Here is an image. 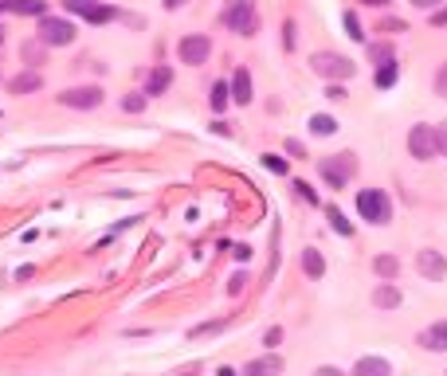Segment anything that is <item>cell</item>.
Here are the masks:
<instances>
[{
	"label": "cell",
	"mask_w": 447,
	"mask_h": 376,
	"mask_svg": "<svg viewBox=\"0 0 447 376\" xmlns=\"http://www.w3.org/2000/svg\"><path fill=\"white\" fill-rule=\"evenodd\" d=\"M310 67H314V75L326 79V83H346V79L357 75V63L353 59H346L341 51H314Z\"/></svg>",
	"instance_id": "1"
},
{
	"label": "cell",
	"mask_w": 447,
	"mask_h": 376,
	"mask_svg": "<svg viewBox=\"0 0 447 376\" xmlns=\"http://www.w3.org/2000/svg\"><path fill=\"white\" fill-rule=\"evenodd\" d=\"M357 216L365 220V224H392V200H388L385 188H361L357 193Z\"/></svg>",
	"instance_id": "2"
},
{
	"label": "cell",
	"mask_w": 447,
	"mask_h": 376,
	"mask_svg": "<svg viewBox=\"0 0 447 376\" xmlns=\"http://www.w3.org/2000/svg\"><path fill=\"white\" fill-rule=\"evenodd\" d=\"M220 20H224V28L236 32V35H255L259 32V12H255L251 0H232Z\"/></svg>",
	"instance_id": "3"
},
{
	"label": "cell",
	"mask_w": 447,
	"mask_h": 376,
	"mask_svg": "<svg viewBox=\"0 0 447 376\" xmlns=\"http://www.w3.org/2000/svg\"><path fill=\"white\" fill-rule=\"evenodd\" d=\"M318 173L329 188H346L349 176H357V157L353 153H334V157H322L318 161Z\"/></svg>",
	"instance_id": "4"
},
{
	"label": "cell",
	"mask_w": 447,
	"mask_h": 376,
	"mask_svg": "<svg viewBox=\"0 0 447 376\" xmlns=\"http://www.w3.org/2000/svg\"><path fill=\"white\" fill-rule=\"evenodd\" d=\"M35 35H40L47 47H67V43H75L79 32H75V24H71L67 16H51L47 12V16H40V32Z\"/></svg>",
	"instance_id": "5"
},
{
	"label": "cell",
	"mask_w": 447,
	"mask_h": 376,
	"mask_svg": "<svg viewBox=\"0 0 447 376\" xmlns=\"http://www.w3.org/2000/svg\"><path fill=\"white\" fill-rule=\"evenodd\" d=\"M408 153H412L416 161H431V157H439V149H436V125H412L408 130Z\"/></svg>",
	"instance_id": "6"
},
{
	"label": "cell",
	"mask_w": 447,
	"mask_h": 376,
	"mask_svg": "<svg viewBox=\"0 0 447 376\" xmlns=\"http://www.w3.org/2000/svg\"><path fill=\"white\" fill-rule=\"evenodd\" d=\"M102 98H106L102 86H67V91L60 94V106H67V110H94V106H102Z\"/></svg>",
	"instance_id": "7"
},
{
	"label": "cell",
	"mask_w": 447,
	"mask_h": 376,
	"mask_svg": "<svg viewBox=\"0 0 447 376\" xmlns=\"http://www.w3.org/2000/svg\"><path fill=\"white\" fill-rule=\"evenodd\" d=\"M212 55V40L208 35H185V40L177 43V59L181 63H188V67H204Z\"/></svg>",
	"instance_id": "8"
},
{
	"label": "cell",
	"mask_w": 447,
	"mask_h": 376,
	"mask_svg": "<svg viewBox=\"0 0 447 376\" xmlns=\"http://www.w3.org/2000/svg\"><path fill=\"white\" fill-rule=\"evenodd\" d=\"M416 270H420L424 278H431V283H443V275H447V259H443V251H420L416 255Z\"/></svg>",
	"instance_id": "9"
},
{
	"label": "cell",
	"mask_w": 447,
	"mask_h": 376,
	"mask_svg": "<svg viewBox=\"0 0 447 376\" xmlns=\"http://www.w3.org/2000/svg\"><path fill=\"white\" fill-rule=\"evenodd\" d=\"M416 345L428 353H447V321H431V326L420 329V337H416Z\"/></svg>",
	"instance_id": "10"
},
{
	"label": "cell",
	"mask_w": 447,
	"mask_h": 376,
	"mask_svg": "<svg viewBox=\"0 0 447 376\" xmlns=\"http://www.w3.org/2000/svg\"><path fill=\"white\" fill-rule=\"evenodd\" d=\"M228 83H232V102H236V106H251V98H255L251 71H247V67H236V75H232Z\"/></svg>",
	"instance_id": "11"
},
{
	"label": "cell",
	"mask_w": 447,
	"mask_h": 376,
	"mask_svg": "<svg viewBox=\"0 0 447 376\" xmlns=\"http://www.w3.org/2000/svg\"><path fill=\"white\" fill-rule=\"evenodd\" d=\"M278 372H283V357H278V353H267V357L247 360L239 376H278Z\"/></svg>",
	"instance_id": "12"
},
{
	"label": "cell",
	"mask_w": 447,
	"mask_h": 376,
	"mask_svg": "<svg viewBox=\"0 0 447 376\" xmlns=\"http://www.w3.org/2000/svg\"><path fill=\"white\" fill-rule=\"evenodd\" d=\"M169 86H173V67H161L157 63V67L149 71V79H145V98H161Z\"/></svg>",
	"instance_id": "13"
},
{
	"label": "cell",
	"mask_w": 447,
	"mask_h": 376,
	"mask_svg": "<svg viewBox=\"0 0 447 376\" xmlns=\"http://www.w3.org/2000/svg\"><path fill=\"white\" fill-rule=\"evenodd\" d=\"M40 86H43V75H40V71H32V67H28L24 75L9 79V94H35Z\"/></svg>",
	"instance_id": "14"
},
{
	"label": "cell",
	"mask_w": 447,
	"mask_h": 376,
	"mask_svg": "<svg viewBox=\"0 0 447 376\" xmlns=\"http://www.w3.org/2000/svg\"><path fill=\"white\" fill-rule=\"evenodd\" d=\"M400 302H404V294H400L392 283H380L377 290H373V306L377 309H397Z\"/></svg>",
	"instance_id": "15"
},
{
	"label": "cell",
	"mask_w": 447,
	"mask_h": 376,
	"mask_svg": "<svg viewBox=\"0 0 447 376\" xmlns=\"http://www.w3.org/2000/svg\"><path fill=\"white\" fill-rule=\"evenodd\" d=\"M353 376H392V365L385 357H361L353 365Z\"/></svg>",
	"instance_id": "16"
},
{
	"label": "cell",
	"mask_w": 447,
	"mask_h": 376,
	"mask_svg": "<svg viewBox=\"0 0 447 376\" xmlns=\"http://www.w3.org/2000/svg\"><path fill=\"white\" fill-rule=\"evenodd\" d=\"M20 59H24L28 67H40V63H47V43L43 40H28V43H20Z\"/></svg>",
	"instance_id": "17"
},
{
	"label": "cell",
	"mask_w": 447,
	"mask_h": 376,
	"mask_svg": "<svg viewBox=\"0 0 447 376\" xmlns=\"http://www.w3.org/2000/svg\"><path fill=\"white\" fill-rule=\"evenodd\" d=\"M397 79H400L397 59H388V63H377V71H373V83H377V91H388V86H397Z\"/></svg>",
	"instance_id": "18"
},
{
	"label": "cell",
	"mask_w": 447,
	"mask_h": 376,
	"mask_svg": "<svg viewBox=\"0 0 447 376\" xmlns=\"http://www.w3.org/2000/svg\"><path fill=\"white\" fill-rule=\"evenodd\" d=\"M302 270H306V278H322V275H326V259H322L318 247H306L302 251Z\"/></svg>",
	"instance_id": "19"
},
{
	"label": "cell",
	"mask_w": 447,
	"mask_h": 376,
	"mask_svg": "<svg viewBox=\"0 0 447 376\" xmlns=\"http://www.w3.org/2000/svg\"><path fill=\"white\" fill-rule=\"evenodd\" d=\"M306 125H310L314 137H334V134H338V118H329V114H314Z\"/></svg>",
	"instance_id": "20"
},
{
	"label": "cell",
	"mask_w": 447,
	"mask_h": 376,
	"mask_svg": "<svg viewBox=\"0 0 447 376\" xmlns=\"http://www.w3.org/2000/svg\"><path fill=\"white\" fill-rule=\"evenodd\" d=\"M373 270H377V278L392 283V278H397V270H400V259H397V255H377V259H373Z\"/></svg>",
	"instance_id": "21"
},
{
	"label": "cell",
	"mask_w": 447,
	"mask_h": 376,
	"mask_svg": "<svg viewBox=\"0 0 447 376\" xmlns=\"http://www.w3.org/2000/svg\"><path fill=\"white\" fill-rule=\"evenodd\" d=\"M208 102H212V110H216V114H224V106L232 102V83H224V79H220V83H212Z\"/></svg>",
	"instance_id": "22"
},
{
	"label": "cell",
	"mask_w": 447,
	"mask_h": 376,
	"mask_svg": "<svg viewBox=\"0 0 447 376\" xmlns=\"http://www.w3.org/2000/svg\"><path fill=\"white\" fill-rule=\"evenodd\" d=\"M12 12H20V16H47V0H16L12 4Z\"/></svg>",
	"instance_id": "23"
},
{
	"label": "cell",
	"mask_w": 447,
	"mask_h": 376,
	"mask_svg": "<svg viewBox=\"0 0 447 376\" xmlns=\"http://www.w3.org/2000/svg\"><path fill=\"white\" fill-rule=\"evenodd\" d=\"M326 216H329V227H334L338 235H353V224L346 220V212H341V208H334V204H329Z\"/></svg>",
	"instance_id": "24"
},
{
	"label": "cell",
	"mask_w": 447,
	"mask_h": 376,
	"mask_svg": "<svg viewBox=\"0 0 447 376\" xmlns=\"http://www.w3.org/2000/svg\"><path fill=\"white\" fill-rule=\"evenodd\" d=\"M263 169H271V173H275V176H287L290 173V161L287 157H278V153H263Z\"/></svg>",
	"instance_id": "25"
},
{
	"label": "cell",
	"mask_w": 447,
	"mask_h": 376,
	"mask_svg": "<svg viewBox=\"0 0 447 376\" xmlns=\"http://www.w3.org/2000/svg\"><path fill=\"white\" fill-rule=\"evenodd\" d=\"M341 28H346V35L353 43H365V28H361V20H357L353 12H346V16H341Z\"/></svg>",
	"instance_id": "26"
},
{
	"label": "cell",
	"mask_w": 447,
	"mask_h": 376,
	"mask_svg": "<svg viewBox=\"0 0 447 376\" xmlns=\"http://www.w3.org/2000/svg\"><path fill=\"white\" fill-rule=\"evenodd\" d=\"M228 326V318H216V321H204V326H196V329H188V337L193 341H200V337H212V334H220V329Z\"/></svg>",
	"instance_id": "27"
},
{
	"label": "cell",
	"mask_w": 447,
	"mask_h": 376,
	"mask_svg": "<svg viewBox=\"0 0 447 376\" xmlns=\"http://www.w3.org/2000/svg\"><path fill=\"white\" fill-rule=\"evenodd\" d=\"M63 8H67V12H75V16H91V12L94 8H98V0H63Z\"/></svg>",
	"instance_id": "28"
},
{
	"label": "cell",
	"mask_w": 447,
	"mask_h": 376,
	"mask_svg": "<svg viewBox=\"0 0 447 376\" xmlns=\"http://www.w3.org/2000/svg\"><path fill=\"white\" fill-rule=\"evenodd\" d=\"M145 91H137V94H122V110H126V114H142L145 110Z\"/></svg>",
	"instance_id": "29"
},
{
	"label": "cell",
	"mask_w": 447,
	"mask_h": 376,
	"mask_svg": "<svg viewBox=\"0 0 447 376\" xmlns=\"http://www.w3.org/2000/svg\"><path fill=\"white\" fill-rule=\"evenodd\" d=\"M114 16H118V12L110 8V4H98V8H94L91 16H86V24H110Z\"/></svg>",
	"instance_id": "30"
},
{
	"label": "cell",
	"mask_w": 447,
	"mask_h": 376,
	"mask_svg": "<svg viewBox=\"0 0 447 376\" xmlns=\"http://www.w3.org/2000/svg\"><path fill=\"white\" fill-rule=\"evenodd\" d=\"M369 55H373V63H388V59H397V51L388 47V43H373Z\"/></svg>",
	"instance_id": "31"
},
{
	"label": "cell",
	"mask_w": 447,
	"mask_h": 376,
	"mask_svg": "<svg viewBox=\"0 0 447 376\" xmlns=\"http://www.w3.org/2000/svg\"><path fill=\"white\" fill-rule=\"evenodd\" d=\"M431 91H436L439 98H447V63L436 71V79H431Z\"/></svg>",
	"instance_id": "32"
},
{
	"label": "cell",
	"mask_w": 447,
	"mask_h": 376,
	"mask_svg": "<svg viewBox=\"0 0 447 376\" xmlns=\"http://www.w3.org/2000/svg\"><path fill=\"white\" fill-rule=\"evenodd\" d=\"M295 193L302 196L306 204H318V193H314V188H310V184H306V181H295Z\"/></svg>",
	"instance_id": "33"
},
{
	"label": "cell",
	"mask_w": 447,
	"mask_h": 376,
	"mask_svg": "<svg viewBox=\"0 0 447 376\" xmlns=\"http://www.w3.org/2000/svg\"><path fill=\"white\" fill-rule=\"evenodd\" d=\"M436 149H439V157H447V122L436 125Z\"/></svg>",
	"instance_id": "34"
},
{
	"label": "cell",
	"mask_w": 447,
	"mask_h": 376,
	"mask_svg": "<svg viewBox=\"0 0 447 376\" xmlns=\"http://www.w3.org/2000/svg\"><path fill=\"white\" fill-rule=\"evenodd\" d=\"M377 32H408V28H404V20H392V16H385V20H380V28H377Z\"/></svg>",
	"instance_id": "35"
},
{
	"label": "cell",
	"mask_w": 447,
	"mask_h": 376,
	"mask_svg": "<svg viewBox=\"0 0 447 376\" xmlns=\"http://www.w3.org/2000/svg\"><path fill=\"white\" fill-rule=\"evenodd\" d=\"M283 47H287V51H295V24H290V20L283 24Z\"/></svg>",
	"instance_id": "36"
},
{
	"label": "cell",
	"mask_w": 447,
	"mask_h": 376,
	"mask_svg": "<svg viewBox=\"0 0 447 376\" xmlns=\"http://www.w3.org/2000/svg\"><path fill=\"white\" fill-rule=\"evenodd\" d=\"M278 341H283V329H278V326H275V329H267V334H263V345H267V349H275Z\"/></svg>",
	"instance_id": "37"
},
{
	"label": "cell",
	"mask_w": 447,
	"mask_h": 376,
	"mask_svg": "<svg viewBox=\"0 0 447 376\" xmlns=\"http://www.w3.org/2000/svg\"><path fill=\"white\" fill-rule=\"evenodd\" d=\"M326 98H334V102H341V98H346V91H341V83H329V86H326Z\"/></svg>",
	"instance_id": "38"
},
{
	"label": "cell",
	"mask_w": 447,
	"mask_h": 376,
	"mask_svg": "<svg viewBox=\"0 0 447 376\" xmlns=\"http://www.w3.org/2000/svg\"><path fill=\"white\" fill-rule=\"evenodd\" d=\"M443 0H412V8H424V12H436Z\"/></svg>",
	"instance_id": "39"
},
{
	"label": "cell",
	"mask_w": 447,
	"mask_h": 376,
	"mask_svg": "<svg viewBox=\"0 0 447 376\" xmlns=\"http://www.w3.org/2000/svg\"><path fill=\"white\" fill-rule=\"evenodd\" d=\"M244 283H247V275L239 270V275H232V286H228V290H232V294H239V290H244Z\"/></svg>",
	"instance_id": "40"
},
{
	"label": "cell",
	"mask_w": 447,
	"mask_h": 376,
	"mask_svg": "<svg viewBox=\"0 0 447 376\" xmlns=\"http://www.w3.org/2000/svg\"><path fill=\"white\" fill-rule=\"evenodd\" d=\"M314 376H346L341 368H334V365H322V368H314Z\"/></svg>",
	"instance_id": "41"
},
{
	"label": "cell",
	"mask_w": 447,
	"mask_h": 376,
	"mask_svg": "<svg viewBox=\"0 0 447 376\" xmlns=\"http://www.w3.org/2000/svg\"><path fill=\"white\" fill-rule=\"evenodd\" d=\"M447 24V8H436L431 12V28H443Z\"/></svg>",
	"instance_id": "42"
},
{
	"label": "cell",
	"mask_w": 447,
	"mask_h": 376,
	"mask_svg": "<svg viewBox=\"0 0 447 376\" xmlns=\"http://www.w3.org/2000/svg\"><path fill=\"white\" fill-rule=\"evenodd\" d=\"M232 255H236V259H239V263H247V259H251V247H247V243H239V247H236V251H232Z\"/></svg>",
	"instance_id": "43"
},
{
	"label": "cell",
	"mask_w": 447,
	"mask_h": 376,
	"mask_svg": "<svg viewBox=\"0 0 447 376\" xmlns=\"http://www.w3.org/2000/svg\"><path fill=\"white\" fill-rule=\"evenodd\" d=\"M287 153H290V157H306L302 142H287Z\"/></svg>",
	"instance_id": "44"
},
{
	"label": "cell",
	"mask_w": 447,
	"mask_h": 376,
	"mask_svg": "<svg viewBox=\"0 0 447 376\" xmlns=\"http://www.w3.org/2000/svg\"><path fill=\"white\" fill-rule=\"evenodd\" d=\"M357 4H365V8H388L392 0H357Z\"/></svg>",
	"instance_id": "45"
},
{
	"label": "cell",
	"mask_w": 447,
	"mask_h": 376,
	"mask_svg": "<svg viewBox=\"0 0 447 376\" xmlns=\"http://www.w3.org/2000/svg\"><path fill=\"white\" fill-rule=\"evenodd\" d=\"M161 4H165V8H169V12H177V8H185L188 0H161Z\"/></svg>",
	"instance_id": "46"
},
{
	"label": "cell",
	"mask_w": 447,
	"mask_h": 376,
	"mask_svg": "<svg viewBox=\"0 0 447 376\" xmlns=\"http://www.w3.org/2000/svg\"><path fill=\"white\" fill-rule=\"evenodd\" d=\"M12 4H16V0H0V12H12Z\"/></svg>",
	"instance_id": "47"
},
{
	"label": "cell",
	"mask_w": 447,
	"mask_h": 376,
	"mask_svg": "<svg viewBox=\"0 0 447 376\" xmlns=\"http://www.w3.org/2000/svg\"><path fill=\"white\" fill-rule=\"evenodd\" d=\"M216 376H239V372H232V368H220V372Z\"/></svg>",
	"instance_id": "48"
},
{
	"label": "cell",
	"mask_w": 447,
	"mask_h": 376,
	"mask_svg": "<svg viewBox=\"0 0 447 376\" xmlns=\"http://www.w3.org/2000/svg\"><path fill=\"white\" fill-rule=\"evenodd\" d=\"M0 43H4V28H0Z\"/></svg>",
	"instance_id": "49"
},
{
	"label": "cell",
	"mask_w": 447,
	"mask_h": 376,
	"mask_svg": "<svg viewBox=\"0 0 447 376\" xmlns=\"http://www.w3.org/2000/svg\"><path fill=\"white\" fill-rule=\"evenodd\" d=\"M0 83H4V75H0Z\"/></svg>",
	"instance_id": "50"
}]
</instances>
